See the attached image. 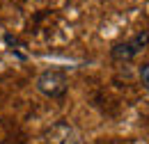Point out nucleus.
Listing matches in <instances>:
<instances>
[{"label": "nucleus", "mask_w": 149, "mask_h": 144, "mask_svg": "<svg viewBox=\"0 0 149 144\" xmlns=\"http://www.w3.org/2000/svg\"><path fill=\"white\" fill-rule=\"evenodd\" d=\"M35 87L48 98H62L69 89V80H67V73L62 69H46L37 75Z\"/></svg>", "instance_id": "nucleus-1"}, {"label": "nucleus", "mask_w": 149, "mask_h": 144, "mask_svg": "<svg viewBox=\"0 0 149 144\" xmlns=\"http://www.w3.org/2000/svg\"><path fill=\"white\" fill-rule=\"evenodd\" d=\"M145 48H149V30H142L138 35H133L129 41L115 44L110 51V57L117 62H131L135 55H140Z\"/></svg>", "instance_id": "nucleus-2"}, {"label": "nucleus", "mask_w": 149, "mask_h": 144, "mask_svg": "<svg viewBox=\"0 0 149 144\" xmlns=\"http://www.w3.org/2000/svg\"><path fill=\"white\" fill-rule=\"evenodd\" d=\"M138 75H140L142 87L149 91V64H142V66H140V71H138Z\"/></svg>", "instance_id": "nucleus-4"}, {"label": "nucleus", "mask_w": 149, "mask_h": 144, "mask_svg": "<svg viewBox=\"0 0 149 144\" xmlns=\"http://www.w3.org/2000/svg\"><path fill=\"white\" fill-rule=\"evenodd\" d=\"M2 137H5V128H2V124H0V142H2Z\"/></svg>", "instance_id": "nucleus-5"}, {"label": "nucleus", "mask_w": 149, "mask_h": 144, "mask_svg": "<svg viewBox=\"0 0 149 144\" xmlns=\"http://www.w3.org/2000/svg\"><path fill=\"white\" fill-rule=\"evenodd\" d=\"M48 144H80V135L69 121H57L46 130Z\"/></svg>", "instance_id": "nucleus-3"}]
</instances>
